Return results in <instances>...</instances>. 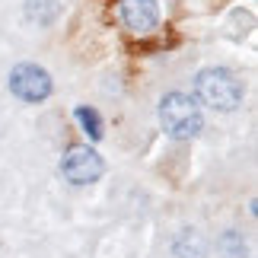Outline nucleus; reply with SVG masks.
Masks as SVG:
<instances>
[{
	"instance_id": "nucleus-1",
	"label": "nucleus",
	"mask_w": 258,
	"mask_h": 258,
	"mask_svg": "<svg viewBox=\"0 0 258 258\" xmlns=\"http://www.w3.org/2000/svg\"><path fill=\"white\" fill-rule=\"evenodd\" d=\"M242 80L230 67H204L195 74V99L217 112H236L242 105Z\"/></svg>"
},
{
	"instance_id": "nucleus-2",
	"label": "nucleus",
	"mask_w": 258,
	"mask_h": 258,
	"mask_svg": "<svg viewBox=\"0 0 258 258\" xmlns=\"http://www.w3.org/2000/svg\"><path fill=\"white\" fill-rule=\"evenodd\" d=\"M160 124L172 141H191L201 134L204 115L195 96L188 93H166L160 99Z\"/></svg>"
},
{
	"instance_id": "nucleus-3",
	"label": "nucleus",
	"mask_w": 258,
	"mask_h": 258,
	"mask_svg": "<svg viewBox=\"0 0 258 258\" xmlns=\"http://www.w3.org/2000/svg\"><path fill=\"white\" fill-rule=\"evenodd\" d=\"M61 172L67 182H74V185H89V182H99L105 172V163H102V156H99L93 147H71V150L64 153V160H61Z\"/></svg>"
},
{
	"instance_id": "nucleus-4",
	"label": "nucleus",
	"mask_w": 258,
	"mask_h": 258,
	"mask_svg": "<svg viewBox=\"0 0 258 258\" xmlns=\"http://www.w3.org/2000/svg\"><path fill=\"white\" fill-rule=\"evenodd\" d=\"M10 89L23 102H42L51 96V74L38 64H16L10 74Z\"/></svg>"
},
{
	"instance_id": "nucleus-5",
	"label": "nucleus",
	"mask_w": 258,
	"mask_h": 258,
	"mask_svg": "<svg viewBox=\"0 0 258 258\" xmlns=\"http://www.w3.org/2000/svg\"><path fill=\"white\" fill-rule=\"evenodd\" d=\"M121 23L134 35H150L160 26V7L156 0H121Z\"/></svg>"
},
{
	"instance_id": "nucleus-6",
	"label": "nucleus",
	"mask_w": 258,
	"mask_h": 258,
	"mask_svg": "<svg viewBox=\"0 0 258 258\" xmlns=\"http://www.w3.org/2000/svg\"><path fill=\"white\" fill-rule=\"evenodd\" d=\"M74 118L80 121L83 134L89 137V141H99V137H102V118H99V112H96V108H89V105H77Z\"/></svg>"
},
{
	"instance_id": "nucleus-7",
	"label": "nucleus",
	"mask_w": 258,
	"mask_h": 258,
	"mask_svg": "<svg viewBox=\"0 0 258 258\" xmlns=\"http://www.w3.org/2000/svg\"><path fill=\"white\" fill-rule=\"evenodd\" d=\"M175 255L178 258H204V242L195 230H185L175 242Z\"/></svg>"
},
{
	"instance_id": "nucleus-8",
	"label": "nucleus",
	"mask_w": 258,
	"mask_h": 258,
	"mask_svg": "<svg viewBox=\"0 0 258 258\" xmlns=\"http://www.w3.org/2000/svg\"><path fill=\"white\" fill-rule=\"evenodd\" d=\"M26 16L35 19V23H51L57 16V0H29Z\"/></svg>"
}]
</instances>
